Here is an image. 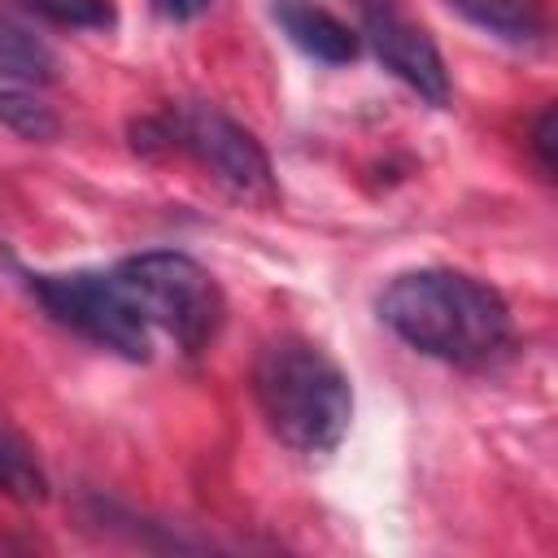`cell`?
<instances>
[{
	"label": "cell",
	"mask_w": 558,
	"mask_h": 558,
	"mask_svg": "<svg viewBox=\"0 0 558 558\" xmlns=\"http://www.w3.org/2000/svg\"><path fill=\"white\" fill-rule=\"evenodd\" d=\"M157 9L166 17H174V22H192V17H201L209 9V0H157Z\"/></svg>",
	"instance_id": "5bb4252c"
},
{
	"label": "cell",
	"mask_w": 558,
	"mask_h": 558,
	"mask_svg": "<svg viewBox=\"0 0 558 558\" xmlns=\"http://www.w3.org/2000/svg\"><path fill=\"white\" fill-rule=\"evenodd\" d=\"M140 131L166 140L170 148H183L196 157L222 187H231L244 201H275V170L266 148L244 131L235 118H227L214 105H183L166 113L161 122H144Z\"/></svg>",
	"instance_id": "5b68a950"
},
{
	"label": "cell",
	"mask_w": 558,
	"mask_h": 558,
	"mask_svg": "<svg viewBox=\"0 0 558 558\" xmlns=\"http://www.w3.org/2000/svg\"><path fill=\"white\" fill-rule=\"evenodd\" d=\"M362 17H366V39L379 52V61L405 87H414L427 105H449V70H445L440 48L427 39V31L414 26L405 13H397L392 0L366 4Z\"/></svg>",
	"instance_id": "8992f818"
},
{
	"label": "cell",
	"mask_w": 558,
	"mask_h": 558,
	"mask_svg": "<svg viewBox=\"0 0 558 558\" xmlns=\"http://www.w3.org/2000/svg\"><path fill=\"white\" fill-rule=\"evenodd\" d=\"M471 26L506 44H541L545 39V0H449Z\"/></svg>",
	"instance_id": "ba28073f"
},
{
	"label": "cell",
	"mask_w": 558,
	"mask_h": 558,
	"mask_svg": "<svg viewBox=\"0 0 558 558\" xmlns=\"http://www.w3.org/2000/svg\"><path fill=\"white\" fill-rule=\"evenodd\" d=\"M275 22L305 57H314L323 65H344L357 57V35L336 13H327L310 0H275Z\"/></svg>",
	"instance_id": "52a82bcc"
},
{
	"label": "cell",
	"mask_w": 558,
	"mask_h": 558,
	"mask_svg": "<svg viewBox=\"0 0 558 558\" xmlns=\"http://www.w3.org/2000/svg\"><path fill=\"white\" fill-rule=\"evenodd\" d=\"M0 126H9L13 135L35 140V144L52 140V135L61 131L57 113H52L26 83H0Z\"/></svg>",
	"instance_id": "8fae6325"
},
{
	"label": "cell",
	"mask_w": 558,
	"mask_h": 558,
	"mask_svg": "<svg viewBox=\"0 0 558 558\" xmlns=\"http://www.w3.org/2000/svg\"><path fill=\"white\" fill-rule=\"evenodd\" d=\"M0 493L22 501V506H39L48 497V471L35 458V449L26 445V436H17L4 418H0Z\"/></svg>",
	"instance_id": "30bf717a"
},
{
	"label": "cell",
	"mask_w": 558,
	"mask_h": 558,
	"mask_svg": "<svg viewBox=\"0 0 558 558\" xmlns=\"http://www.w3.org/2000/svg\"><path fill=\"white\" fill-rule=\"evenodd\" d=\"M366 4H384V0H362V9H366Z\"/></svg>",
	"instance_id": "9a60e30c"
},
{
	"label": "cell",
	"mask_w": 558,
	"mask_h": 558,
	"mask_svg": "<svg viewBox=\"0 0 558 558\" xmlns=\"http://www.w3.org/2000/svg\"><path fill=\"white\" fill-rule=\"evenodd\" d=\"M253 397L266 427L296 453H331L353 418L344 371L310 340L279 336L253 362Z\"/></svg>",
	"instance_id": "7a4b0ae2"
},
{
	"label": "cell",
	"mask_w": 558,
	"mask_h": 558,
	"mask_svg": "<svg viewBox=\"0 0 558 558\" xmlns=\"http://www.w3.org/2000/svg\"><path fill=\"white\" fill-rule=\"evenodd\" d=\"M532 157H536V166L545 170V179L554 174V105H545L541 113H536V122H532Z\"/></svg>",
	"instance_id": "4fadbf2b"
},
{
	"label": "cell",
	"mask_w": 558,
	"mask_h": 558,
	"mask_svg": "<svg viewBox=\"0 0 558 558\" xmlns=\"http://www.w3.org/2000/svg\"><path fill=\"white\" fill-rule=\"evenodd\" d=\"M379 318L410 349L466 371L493 366L514 344V323L501 292L449 266L397 275L379 296Z\"/></svg>",
	"instance_id": "6da1fadb"
},
{
	"label": "cell",
	"mask_w": 558,
	"mask_h": 558,
	"mask_svg": "<svg viewBox=\"0 0 558 558\" xmlns=\"http://www.w3.org/2000/svg\"><path fill=\"white\" fill-rule=\"evenodd\" d=\"M31 296L65 327L87 336L100 349H113L131 362L148 357V323L109 270H65V275H22Z\"/></svg>",
	"instance_id": "277c9868"
},
{
	"label": "cell",
	"mask_w": 558,
	"mask_h": 558,
	"mask_svg": "<svg viewBox=\"0 0 558 558\" xmlns=\"http://www.w3.org/2000/svg\"><path fill=\"white\" fill-rule=\"evenodd\" d=\"M118 283L135 301L148 327H161L183 353H201L227 318V301L218 279L187 253H135L118 262Z\"/></svg>",
	"instance_id": "3957f363"
},
{
	"label": "cell",
	"mask_w": 558,
	"mask_h": 558,
	"mask_svg": "<svg viewBox=\"0 0 558 558\" xmlns=\"http://www.w3.org/2000/svg\"><path fill=\"white\" fill-rule=\"evenodd\" d=\"M31 13L57 22V26H74V31H105L113 22V4L109 0H22Z\"/></svg>",
	"instance_id": "7c38bea8"
},
{
	"label": "cell",
	"mask_w": 558,
	"mask_h": 558,
	"mask_svg": "<svg viewBox=\"0 0 558 558\" xmlns=\"http://www.w3.org/2000/svg\"><path fill=\"white\" fill-rule=\"evenodd\" d=\"M57 78L52 48L22 22L0 13V83H48Z\"/></svg>",
	"instance_id": "9c48e42d"
}]
</instances>
